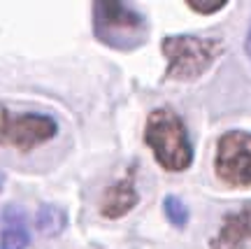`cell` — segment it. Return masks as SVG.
<instances>
[{
  "label": "cell",
  "mask_w": 251,
  "mask_h": 249,
  "mask_svg": "<svg viewBox=\"0 0 251 249\" xmlns=\"http://www.w3.org/2000/svg\"><path fill=\"white\" fill-rule=\"evenodd\" d=\"M93 35L109 49L135 52L149 40V21L121 0L93 2Z\"/></svg>",
  "instance_id": "cell-1"
},
{
  "label": "cell",
  "mask_w": 251,
  "mask_h": 249,
  "mask_svg": "<svg viewBox=\"0 0 251 249\" xmlns=\"http://www.w3.org/2000/svg\"><path fill=\"white\" fill-rule=\"evenodd\" d=\"M144 142L151 147L158 166L170 172H181L193 163V147L181 116L170 107H156L147 116Z\"/></svg>",
  "instance_id": "cell-2"
},
{
  "label": "cell",
  "mask_w": 251,
  "mask_h": 249,
  "mask_svg": "<svg viewBox=\"0 0 251 249\" xmlns=\"http://www.w3.org/2000/svg\"><path fill=\"white\" fill-rule=\"evenodd\" d=\"M161 49L168 61L165 77L177 82H193L202 77L224 54V42L216 37L168 35L163 37Z\"/></svg>",
  "instance_id": "cell-3"
},
{
  "label": "cell",
  "mask_w": 251,
  "mask_h": 249,
  "mask_svg": "<svg viewBox=\"0 0 251 249\" xmlns=\"http://www.w3.org/2000/svg\"><path fill=\"white\" fill-rule=\"evenodd\" d=\"M56 133H58V124L54 116L40 114V112L14 114L9 107L0 105V147L30 151L54 140Z\"/></svg>",
  "instance_id": "cell-4"
},
{
  "label": "cell",
  "mask_w": 251,
  "mask_h": 249,
  "mask_svg": "<svg viewBox=\"0 0 251 249\" xmlns=\"http://www.w3.org/2000/svg\"><path fill=\"white\" fill-rule=\"evenodd\" d=\"M214 170L230 187H251V133L230 131L219 138Z\"/></svg>",
  "instance_id": "cell-5"
},
{
  "label": "cell",
  "mask_w": 251,
  "mask_h": 249,
  "mask_svg": "<svg viewBox=\"0 0 251 249\" xmlns=\"http://www.w3.org/2000/svg\"><path fill=\"white\" fill-rule=\"evenodd\" d=\"M251 242V200L237 207L235 212L226 214L221 228L216 233L209 249H247Z\"/></svg>",
  "instance_id": "cell-6"
},
{
  "label": "cell",
  "mask_w": 251,
  "mask_h": 249,
  "mask_svg": "<svg viewBox=\"0 0 251 249\" xmlns=\"http://www.w3.org/2000/svg\"><path fill=\"white\" fill-rule=\"evenodd\" d=\"M140 200V194L135 189L133 175H126L124 179H119L114 184H109L102 194V200H100V214L105 219H119L133 210Z\"/></svg>",
  "instance_id": "cell-7"
},
{
  "label": "cell",
  "mask_w": 251,
  "mask_h": 249,
  "mask_svg": "<svg viewBox=\"0 0 251 249\" xmlns=\"http://www.w3.org/2000/svg\"><path fill=\"white\" fill-rule=\"evenodd\" d=\"M0 249H28L30 231H28L26 212L19 205H5L0 212Z\"/></svg>",
  "instance_id": "cell-8"
},
{
  "label": "cell",
  "mask_w": 251,
  "mask_h": 249,
  "mask_svg": "<svg viewBox=\"0 0 251 249\" xmlns=\"http://www.w3.org/2000/svg\"><path fill=\"white\" fill-rule=\"evenodd\" d=\"M65 223H68V214L63 207L54 203H42L40 205V210L35 214V226L37 231L47 235V238H54L58 233L65 228Z\"/></svg>",
  "instance_id": "cell-9"
},
{
  "label": "cell",
  "mask_w": 251,
  "mask_h": 249,
  "mask_svg": "<svg viewBox=\"0 0 251 249\" xmlns=\"http://www.w3.org/2000/svg\"><path fill=\"white\" fill-rule=\"evenodd\" d=\"M163 212L168 217V221H170L172 226H177V228H184L188 223V207H186V203L177 196H165V200H163Z\"/></svg>",
  "instance_id": "cell-10"
},
{
  "label": "cell",
  "mask_w": 251,
  "mask_h": 249,
  "mask_svg": "<svg viewBox=\"0 0 251 249\" xmlns=\"http://www.w3.org/2000/svg\"><path fill=\"white\" fill-rule=\"evenodd\" d=\"M186 7L198 12V14H214V12L226 7V0H191V2H186Z\"/></svg>",
  "instance_id": "cell-11"
},
{
  "label": "cell",
  "mask_w": 251,
  "mask_h": 249,
  "mask_svg": "<svg viewBox=\"0 0 251 249\" xmlns=\"http://www.w3.org/2000/svg\"><path fill=\"white\" fill-rule=\"evenodd\" d=\"M244 49H247V56L251 58V24H249V30H247V40H244Z\"/></svg>",
  "instance_id": "cell-12"
},
{
  "label": "cell",
  "mask_w": 251,
  "mask_h": 249,
  "mask_svg": "<svg viewBox=\"0 0 251 249\" xmlns=\"http://www.w3.org/2000/svg\"><path fill=\"white\" fill-rule=\"evenodd\" d=\"M0 191H2V179H0Z\"/></svg>",
  "instance_id": "cell-13"
}]
</instances>
